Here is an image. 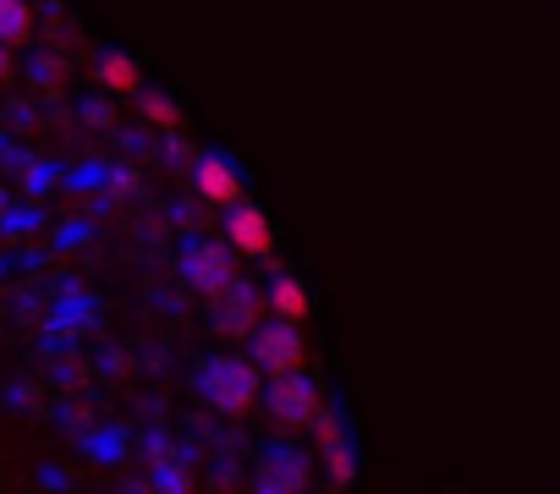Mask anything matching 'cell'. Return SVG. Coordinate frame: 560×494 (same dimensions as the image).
<instances>
[{"label":"cell","instance_id":"1","mask_svg":"<svg viewBox=\"0 0 560 494\" xmlns=\"http://www.w3.org/2000/svg\"><path fill=\"white\" fill-rule=\"evenodd\" d=\"M203 396L214 412H247L258 396H264V379H258V363L253 357H214L203 368Z\"/></svg>","mask_w":560,"mask_h":494},{"label":"cell","instance_id":"2","mask_svg":"<svg viewBox=\"0 0 560 494\" xmlns=\"http://www.w3.org/2000/svg\"><path fill=\"white\" fill-rule=\"evenodd\" d=\"M253 363L264 374H298L308 363V341H303V325H287V319H269V325H253Z\"/></svg>","mask_w":560,"mask_h":494},{"label":"cell","instance_id":"3","mask_svg":"<svg viewBox=\"0 0 560 494\" xmlns=\"http://www.w3.org/2000/svg\"><path fill=\"white\" fill-rule=\"evenodd\" d=\"M264 401H269V412L280 423H292V428H308L319 417V390H314V379L303 368L298 374H275L269 390H264Z\"/></svg>","mask_w":560,"mask_h":494},{"label":"cell","instance_id":"4","mask_svg":"<svg viewBox=\"0 0 560 494\" xmlns=\"http://www.w3.org/2000/svg\"><path fill=\"white\" fill-rule=\"evenodd\" d=\"M225 242L236 247L242 259H269L275 254V231H269V214L253 209V203H236L231 220H225Z\"/></svg>","mask_w":560,"mask_h":494},{"label":"cell","instance_id":"5","mask_svg":"<svg viewBox=\"0 0 560 494\" xmlns=\"http://www.w3.org/2000/svg\"><path fill=\"white\" fill-rule=\"evenodd\" d=\"M192 187L214 203V209H236L242 203V176L225 154H198L192 160Z\"/></svg>","mask_w":560,"mask_h":494},{"label":"cell","instance_id":"6","mask_svg":"<svg viewBox=\"0 0 560 494\" xmlns=\"http://www.w3.org/2000/svg\"><path fill=\"white\" fill-rule=\"evenodd\" d=\"M231 254H236V247H198V254H192L187 275H192V286H198L203 297H220V292H231V281H236V264H231Z\"/></svg>","mask_w":560,"mask_h":494},{"label":"cell","instance_id":"7","mask_svg":"<svg viewBox=\"0 0 560 494\" xmlns=\"http://www.w3.org/2000/svg\"><path fill=\"white\" fill-rule=\"evenodd\" d=\"M264 308H269L275 319H287V325H308V292H303V281L275 275L269 292H264Z\"/></svg>","mask_w":560,"mask_h":494},{"label":"cell","instance_id":"8","mask_svg":"<svg viewBox=\"0 0 560 494\" xmlns=\"http://www.w3.org/2000/svg\"><path fill=\"white\" fill-rule=\"evenodd\" d=\"M100 83H105L110 94H121V99H138V94H143V67H138L132 56L110 50V56H100Z\"/></svg>","mask_w":560,"mask_h":494},{"label":"cell","instance_id":"9","mask_svg":"<svg viewBox=\"0 0 560 494\" xmlns=\"http://www.w3.org/2000/svg\"><path fill=\"white\" fill-rule=\"evenodd\" d=\"M28 34H34V7L28 0H0V45H28Z\"/></svg>","mask_w":560,"mask_h":494},{"label":"cell","instance_id":"10","mask_svg":"<svg viewBox=\"0 0 560 494\" xmlns=\"http://www.w3.org/2000/svg\"><path fill=\"white\" fill-rule=\"evenodd\" d=\"M138 105H143V116H149L160 132H182V110H176V99H165V94L143 89V94H138Z\"/></svg>","mask_w":560,"mask_h":494},{"label":"cell","instance_id":"11","mask_svg":"<svg viewBox=\"0 0 560 494\" xmlns=\"http://www.w3.org/2000/svg\"><path fill=\"white\" fill-rule=\"evenodd\" d=\"M7 78H12V50L0 45V83H7Z\"/></svg>","mask_w":560,"mask_h":494}]
</instances>
